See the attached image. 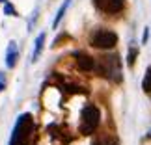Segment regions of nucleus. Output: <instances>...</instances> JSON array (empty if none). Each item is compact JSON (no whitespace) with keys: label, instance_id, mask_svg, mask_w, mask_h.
Wrapping results in <instances>:
<instances>
[{"label":"nucleus","instance_id":"f257e3e1","mask_svg":"<svg viewBox=\"0 0 151 145\" xmlns=\"http://www.w3.org/2000/svg\"><path fill=\"white\" fill-rule=\"evenodd\" d=\"M30 130H32V117H30V114L19 115V119H17V123H15V129H13V134H11L9 145L24 143V140L28 138V134H30Z\"/></svg>","mask_w":151,"mask_h":145},{"label":"nucleus","instance_id":"f03ea898","mask_svg":"<svg viewBox=\"0 0 151 145\" xmlns=\"http://www.w3.org/2000/svg\"><path fill=\"white\" fill-rule=\"evenodd\" d=\"M99 121H101V114H99V110H97V106L88 104V106L82 110V126H80L82 134H91V132L97 129Z\"/></svg>","mask_w":151,"mask_h":145},{"label":"nucleus","instance_id":"7ed1b4c3","mask_svg":"<svg viewBox=\"0 0 151 145\" xmlns=\"http://www.w3.org/2000/svg\"><path fill=\"white\" fill-rule=\"evenodd\" d=\"M116 43H118V36L110 30H97L93 36H91V45L95 49H114Z\"/></svg>","mask_w":151,"mask_h":145},{"label":"nucleus","instance_id":"20e7f679","mask_svg":"<svg viewBox=\"0 0 151 145\" xmlns=\"http://www.w3.org/2000/svg\"><path fill=\"white\" fill-rule=\"evenodd\" d=\"M4 61L8 69H13L19 61V43L17 41H9L6 47V54H4Z\"/></svg>","mask_w":151,"mask_h":145},{"label":"nucleus","instance_id":"39448f33","mask_svg":"<svg viewBox=\"0 0 151 145\" xmlns=\"http://www.w3.org/2000/svg\"><path fill=\"white\" fill-rule=\"evenodd\" d=\"M77 56V63H78V69H82V71H91V69L95 67V61L93 58L88 56V54H82V52H78Z\"/></svg>","mask_w":151,"mask_h":145},{"label":"nucleus","instance_id":"423d86ee","mask_svg":"<svg viewBox=\"0 0 151 145\" xmlns=\"http://www.w3.org/2000/svg\"><path fill=\"white\" fill-rule=\"evenodd\" d=\"M45 32H41L39 36L36 37V41H34V50H32V61H37V58H39V54H41V50H43V47H45Z\"/></svg>","mask_w":151,"mask_h":145},{"label":"nucleus","instance_id":"0eeeda50","mask_svg":"<svg viewBox=\"0 0 151 145\" xmlns=\"http://www.w3.org/2000/svg\"><path fill=\"white\" fill-rule=\"evenodd\" d=\"M123 8H125V0H106L103 9L106 13H119Z\"/></svg>","mask_w":151,"mask_h":145},{"label":"nucleus","instance_id":"6e6552de","mask_svg":"<svg viewBox=\"0 0 151 145\" xmlns=\"http://www.w3.org/2000/svg\"><path fill=\"white\" fill-rule=\"evenodd\" d=\"M69 6H71V0H63V2H62L60 9H58V13L54 17V21H52V28H58V24L62 22V19H63V15H65V11H67Z\"/></svg>","mask_w":151,"mask_h":145},{"label":"nucleus","instance_id":"1a4fd4ad","mask_svg":"<svg viewBox=\"0 0 151 145\" xmlns=\"http://www.w3.org/2000/svg\"><path fill=\"white\" fill-rule=\"evenodd\" d=\"M142 89L146 91V93H151V67H147L146 76L142 80Z\"/></svg>","mask_w":151,"mask_h":145},{"label":"nucleus","instance_id":"9d476101","mask_svg":"<svg viewBox=\"0 0 151 145\" xmlns=\"http://www.w3.org/2000/svg\"><path fill=\"white\" fill-rule=\"evenodd\" d=\"M136 56H138V49H136V47H131V49H129V54H127V63H129L131 67L134 65Z\"/></svg>","mask_w":151,"mask_h":145},{"label":"nucleus","instance_id":"9b49d317","mask_svg":"<svg viewBox=\"0 0 151 145\" xmlns=\"http://www.w3.org/2000/svg\"><path fill=\"white\" fill-rule=\"evenodd\" d=\"M4 13H6V15H9V17H15V15H17L15 6L11 4V2H4Z\"/></svg>","mask_w":151,"mask_h":145},{"label":"nucleus","instance_id":"f8f14e48","mask_svg":"<svg viewBox=\"0 0 151 145\" xmlns=\"http://www.w3.org/2000/svg\"><path fill=\"white\" fill-rule=\"evenodd\" d=\"M4 88H6V73L0 71V91H4Z\"/></svg>","mask_w":151,"mask_h":145},{"label":"nucleus","instance_id":"ddd939ff","mask_svg":"<svg viewBox=\"0 0 151 145\" xmlns=\"http://www.w3.org/2000/svg\"><path fill=\"white\" fill-rule=\"evenodd\" d=\"M147 39H149V28H146V30H144V34H142V43L146 45Z\"/></svg>","mask_w":151,"mask_h":145},{"label":"nucleus","instance_id":"4468645a","mask_svg":"<svg viewBox=\"0 0 151 145\" xmlns=\"http://www.w3.org/2000/svg\"><path fill=\"white\" fill-rule=\"evenodd\" d=\"M104 2H106V0H93V4H95L99 9H103V8H104Z\"/></svg>","mask_w":151,"mask_h":145},{"label":"nucleus","instance_id":"2eb2a0df","mask_svg":"<svg viewBox=\"0 0 151 145\" xmlns=\"http://www.w3.org/2000/svg\"><path fill=\"white\" fill-rule=\"evenodd\" d=\"M93 145H101V143H97V141H95V143H93Z\"/></svg>","mask_w":151,"mask_h":145},{"label":"nucleus","instance_id":"dca6fc26","mask_svg":"<svg viewBox=\"0 0 151 145\" xmlns=\"http://www.w3.org/2000/svg\"><path fill=\"white\" fill-rule=\"evenodd\" d=\"M0 2H8V0H0Z\"/></svg>","mask_w":151,"mask_h":145}]
</instances>
